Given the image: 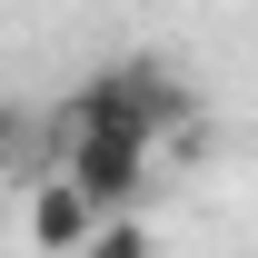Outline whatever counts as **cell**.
Masks as SVG:
<instances>
[{"label":"cell","mask_w":258,"mask_h":258,"mask_svg":"<svg viewBox=\"0 0 258 258\" xmlns=\"http://www.w3.org/2000/svg\"><path fill=\"white\" fill-rule=\"evenodd\" d=\"M189 129H199V99H189V80L169 60H109V70H90V80L50 109L40 139H50V159H60L70 139H149V149H159V139H189Z\"/></svg>","instance_id":"cell-1"},{"label":"cell","mask_w":258,"mask_h":258,"mask_svg":"<svg viewBox=\"0 0 258 258\" xmlns=\"http://www.w3.org/2000/svg\"><path fill=\"white\" fill-rule=\"evenodd\" d=\"M60 169L90 189V209H139L149 199V169H159V149L149 139H70Z\"/></svg>","instance_id":"cell-2"},{"label":"cell","mask_w":258,"mask_h":258,"mask_svg":"<svg viewBox=\"0 0 258 258\" xmlns=\"http://www.w3.org/2000/svg\"><path fill=\"white\" fill-rule=\"evenodd\" d=\"M99 219H109V209H90V189H80V179L50 159V179H40V189H30V209H20V238H30L40 258H70Z\"/></svg>","instance_id":"cell-3"},{"label":"cell","mask_w":258,"mask_h":258,"mask_svg":"<svg viewBox=\"0 0 258 258\" xmlns=\"http://www.w3.org/2000/svg\"><path fill=\"white\" fill-rule=\"evenodd\" d=\"M70 258H159V238H149V219H129V209H109V219L80 238Z\"/></svg>","instance_id":"cell-4"},{"label":"cell","mask_w":258,"mask_h":258,"mask_svg":"<svg viewBox=\"0 0 258 258\" xmlns=\"http://www.w3.org/2000/svg\"><path fill=\"white\" fill-rule=\"evenodd\" d=\"M30 109H20V99H0V169H10V159H30Z\"/></svg>","instance_id":"cell-5"}]
</instances>
